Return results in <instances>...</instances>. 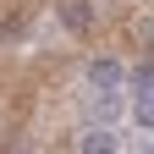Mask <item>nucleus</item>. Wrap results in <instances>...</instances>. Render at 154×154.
<instances>
[{"mask_svg":"<svg viewBox=\"0 0 154 154\" xmlns=\"http://www.w3.org/2000/svg\"><path fill=\"white\" fill-rule=\"evenodd\" d=\"M132 83H138V99H132V116H138V127L154 132V61H143L132 72Z\"/></svg>","mask_w":154,"mask_h":154,"instance_id":"1","label":"nucleus"},{"mask_svg":"<svg viewBox=\"0 0 154 154\" xmlns=\"http://www.w3.org/2000/svg\"><path fill=\"white\" fill-rule=\"evenodd\" d=\"M121 77H127V72H121V61H116V55H99V61L88 66V83L99 88V94H116V88H121Z\"/></svg>","mask_w":154,"mask_h":154,"instance_id":"2","label":"nucleus"},{"mask_svg":"<svg viewBox=\"0 0 154 154\" xmlns=\"http://www.w3.org/2000/svg\"><path fill=\"white\" fill-rule=\"evenodd\" d=\"M77 154H116V132L110 127H88L77 138Z\"/></svg>","mask_w":154,"mask_h":154,"instance_id":"3","label":"nucleus"},{"mask_svg":"<svg viewBox=\"0 0 154 154\" xmlns=\"http://www.w3.org/2000/svg\"><path fill=\"white\" fill-rule=\"evenodd\" d=\"M61 17H66V28H72V33H83V28L94 22V11H88V0H66V6H61Z\"/></svg>","mask_w":154,"mask_h":154,"instance_id":"4","label":"nucleus"},{"mask_svg":"<svg viewBox=\"0 0 154 154\" xmlns=\"http://www.w3.org/2000/svg\"><path fill=\"white\" fill-rule=\"evenodd\" d=\"M138 38H143V50H154V22H143V28H138Z\"/></svg>","mask_w":154,"mask_h":154,"instance_id":"5","label":"nucleus"},{"mask_svg":"<svg viewBox=\"0 0 154 154\" xmlns=\"http://www.w3.org/2000/svg\"><path fill=\"white\" fill-rule=\"evenodd\" d=\"M11 154H28V149H11Z\"/></svg>","mask_w":154,"mask_h":154,"instance_id":"6","label":"nucleus"},{"mask_svg":"<svg viewBox=\"0 0 154 154\" xmlns=\"http://www.w3.org/2000/svg\"><path fill=\"white\" fill-rule=\"evenodd\" d=\"M149 154H154V143H149Z\"/></svg>","mask_w":154,"mask_h":154,"instance_id":"7","label":"nucleus"}]
</instances>
